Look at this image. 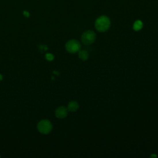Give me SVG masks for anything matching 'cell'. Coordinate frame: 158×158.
<instances>
[{
	"label": "cell",
	"instance_id": "3957f363",
	"mask_svg": "<svg viewBox=\"0 0 158 158\" xmlns=\"http://www.w3.org/2000/svg\"><path fill=\"white\" fill-rule=\"evenodd\" d=\"M81 45L80 42L75 40H71L66 45V48L68 52L75 53L80 50Z\"/></svg>",
	"mask_w": 158,
	"mask_h": 158
},
{
	"label": "cell",
	"instance_id": "52a82bcc",
	"mask_svg": "<svg viewBox=\"0 0 158 158\" xmlns=\"http://www.w3.org/2000/svg\"><path fill=\"white\" fill-rule=\"evenodd\" d=\"M89 56V54L88 53L87 51L82 50V51H79V57L80 59H82L83 61H87Z\"/></svg>",
	"mask_w": 158,
	"mask_h": 158
},
{
	"label": "cell",
	"instance_id": "ba28073f",
	"mask_svg": "<svg viewBox=\"0 0 158 158\" xmlns=\"http://www.w3.org/2000/svg\"><path fill=\"white\" fill-rule=\"evenodd\" d=\"M143 27V23L141 20H136V22H135L133 28L135 31H139Z\"/></svg>",
	"mask_w": 158,
	"mask_h": 158
},
{
	"label": "cell",
	"instance_id": "7a4b0ae2",
	"mask_svg": "<svg viewBox=\"0 0 158 158\" xmlns=\"http://www.w3.org/2000/svg\"><path fill=\"white\" fill-rule=\"evenodd\" d=\"M52 124L48 120H43L37 125V129L41 134H48L52 130Z\"/></svg>",
	"mask_w": 158,
	"mask_h": 158
},
{
	"label": "cell",
	"instance_id": "30bf717a",
	"mask_svg": "<svg viewBox=\"0 0 158 158\" xmlns=\"http://www.w3.org/2000/svg\"><path fill=\"white\" fill-rule=\"evenodd\" d=\"M53 73H54L55 75H59V72H56V71H54V72H53Z\"/></svg>",
	"mask_w": 158,
	"mask_h": 158
},
{
	"label": "cell",
	"instance_id": "6da1fadb",
	"mask_svg": "<svg viewBox=\"0 0 158 158\" xmlns=\"http://www.w3.org/2000/svg\"><path fill=\"white\" fill-rule=\"evenodd\" d=\"M111 22L108 17L102 16L98 18L95 22V27L98 31L104 32L109 29Z\"/></svg>",
	"mask_w": 158,
	"mask_h": 158
},
{
	"label": "cell",
	"instance_id": "5b68a950",
	"mask_svg": "<svg viewBox=\"0 0 158 158\" xmlns=\"http://www.w3.org/2000/svg\"><path fill=\"white\" fill-rule=\"evenodd\" d=\"M56 116L59 119H63L65 118L67 116V109L64 106L58 108L56 110Z\"/></svg>",
	"mask_w": 158,
	"mask_h": 158
},
{
	"label": "cell",
	"instance_id": "7c38bea8",
	"mask_svg": "<svg viewBox=\"0 0 158 158\" xmlns=\"http://www.w3.org/2000/svg\"><path fill=\"white\" fill-rule=\"evenodd\" d=\"M0 80H2V76H1V75H0Z\"/></svg>",
	"mask_w": 158,
	"mask_h": 158
},
{
	"label": "cell",
	"instance_id": "9c48e42d",
	"mask_svg": "<svg viewBox=\"0 0 158 158\" xmlns=\"http://www.w3.org/2000/svg\"><path fill=\"white\" fill-rule=\"evenodd\" d=\"M46 59H47L48 61H53V59H54V56L52 54H50V53H48L46 54Z\"/></svg>",
	"mask_w": 158,
	"mask_h": 158
},
{
	"label": "cell",
	"instance_id": "8992f818",
	"mask_svg": "<svg viewBox=\"0 0 158 158\" xmlns=\"http://www.w3.org/2000/svg\"><path fill=\"white\" fill-rule=\"evenodd\" d=\"M79 108V104L76 101H71L68 104L67 110L71 112H75Z\"/></svg>",
	"mask_w": 158,
	"mask_h": 158
},
{
	"label": "cell",
	"instance_id": "8fae6325",
	"mask_svg": "<svg viewBox=\"0 0 158 158\" xmlns=\"http://www.w3.org/2000/svg\"><path fill=\"white\" fill-rule=\"evenodd\" d=\"M151 157H156L157 156H156V155H153L151 156Z\"/></svg>",
	"mask_w": 158,
	"mask_h": 158
},
{
	"label": "cell",
	"instance_id": "277c9868",
	"mask_svg": "<svg viewBox=\"0 0 158 158\" xmlns=\"http://www.w3.org/2000/svg\"><path fill=\"white\" fill-rule=\"evenodd\" d=\"M81 39H82L83 43L85 45H91L95 41L96 34L95 32L91 31H87L83 33L82 37H81Z\"/></svg>",
	"mask_w": 158,
	"mask_h": 158
}]
</instances>
